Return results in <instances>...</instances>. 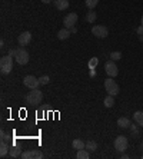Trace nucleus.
Returning <instances> with one entry per match:
<instances>
[{"label": "nucleus", "mask_w": 143, "mask_h": 159, "mask_svg": "<svg viewBox=\"0 0 143 159\" xmlns=\"http://www.w3.org/2000/svg\"><path fill=\"white\" fill-rule=\"evenodd\" d=\"M42 2H43V3H46V4H47V3H50L51 0H42Z\"/></svg>", "instance_id": "31"}, {"label": "nucleus", "mask_w": 143, "mask_h": 159, "mask_svg": "<svg viewBox=\"0 0 143 159\" xmlns=\"http://www.w3.org/2000/svg\"><path fill=\"white\" fill-rule=\"evenodd\" d=\"M103 103H105V106L106 107H112L114 105V99H113V96L112 95H109V96L106 98V99L103 100Z\"/></svg>", "instance_id": "21"}, {"label": "nucleus", "mask_w": 143, "mask_h": 159, "mask_svg": "<svg viewBox=\"0 0 143 159\" xmlns=\"http://www.w3.org/2000/svg\"><path fill=\"white\" fill-rule=\"evenodd\" d=\"M113 145H114V149H116V151H119V152H125L126 149H127V145H129L127 138L123 136V135H120V136H118L116 139H114Z\"/></svg>", "instance_id": "5"}, {"label": "nucleus", "mask_w": 143, "mask_h": 159, "mask_svg": "<svg viewBox=\"0 0 143 159\" xmlns=\"http://www.w3.org/2000/svg\"><path fill=\"white\" fill-rule=\"evenodd\" d=\"M92 33L95 34L96 37L105 39V37H107V34H109V30H107L106 26H100V25H97V26H93Z\"/></svg>", "instance_id": "10"}, {"label": "nucleus", "mask_w": 143, "mask_h": 159, "mask_svg": "<svg viewBox=\"0 0 143 159\" xmlns=\"http://www.w3.org/2000/svg\"><path fill=\"white\" fill-rule=\"evenodd\" d=\"M70 34H72V32H70V29H66V27L57 32V37H59L60 40H66V39H69V37H70Z\"/></svg>", "instance_id": "14"}, {"label": "nucleus", "mask_w": 143, "mask_h": 159, "mask_svg": "<svg viewBox=\"0 0 143 159\" xmlns=\"http://www.w3.org/2000/svg\"><path fill=\"white\" fill-rule=\"evenodd\" d=\"M86 20H87L89 23H93L96 20V13L95 11H89L87 15H86Z\"/></svg>", "instance_id": "23"}, {"label": "nucleus", "mask_w": 143, "mask_h": 159, "mask_svg": "<svg viewBox=\"0 0 143 159\" xmlns=\"http://www.w3.org/2000/svg\"><path fill=\"white\" fill-rule=\"evenodd\" d=\"M76 158L77 159H89L90 158V153H89V151L86 148L84 149H79L76 153Z\"/></svg>", "instance_id": "16"}, {"label": "nucleus", "mask_w": 143, "mask_h": 159, "mask_svg": "<svg viewBox=\"0 0 143 159\" xmlns=\"http://www.w3.org/2000/svg\"><path fill=\"white\" fill-rule=\"evenodd\" d=\"M77 23V13H69L66 15V17L63 19V25L66 29H73Z\"/></svg>", "instance_id": "6"}, {"label": "nucleus", "mask_w": 143, "mask_h": 159, "mask_svg": "<svg viewBox=\"0 0 143 159\" xmlns=\"http://www.w3.org/2000/svg\"><path fill=\"white\" fill-rule=\"evenodd\" d=\"M39 80H40V85H47L49 82H50V78L49 76H42Z\"/></svg>", "instance_id": "26"}, {"label": "nucleus", "mask_w": 143, "mask_h": 159, "mask_svg": "<svg viewBox=\"0 0 143 159\" xmlns=\"http://www.w3.org/2000/svg\"><path fill=\"white\" fill-rule=\"evenodd\" d=\"M142 158H143V156H142Z\"/></svg>", "instance_id": "33"}, {"label": "nucleus", "mask_w": 143, "mask_h": 159, "mask_svg": "<svg viewBox=\"0 0 143 159\" xmlns=\"http://www.w3.org/2000/svg\"><path fill=\"white\" fill-rule=\"evenodd\" d=\"M16 59V62L19 63V65H26V63L29 62V52L27 50H25V49L19 48V49H15V56H13Z\"/></svg>", "instance_id": "3"}, {"label": "nucleus", "mask_w": 143, "mask_h": 159, "mask_svg": "<svg viewBox=\"0 0 143 159\" xmlns=\"http://www.w3.org/2000/svg\"><path fill=\"white\" fill-rule=\"evenodd\" d=\"M110 57H112V60H119L122 57V53L120 52H112L110 53Z\"/></svg>", "instance_id": "25"}, {"label": "nucleus", "mask_w": 143, "mask_h": 159, "mask_svg": "<svg viewBox=\"0 0 143 159\" xmlns=\"http://www.w3.org/2000/svg\"><path fill=\"white\" fill-rule=\"evenodd\" d=\"M97 3H99V0H86V6H87L90 10L95 9L96 6H97Z\"/></svg>", "instance_id": "22"}, {"label": "nucleus", "mask_w": 143, "mask_h": 159, "mask_svg": "<svg viewBox=\"0 0 143 159\" xmlns=\"http://www.w3.org/2000/svg\"><path fill=\"white\" fill-rule=\"evenodd\" d=\"M55 7L57 10H66L69 7V0H55Z\"/></svg>", "instance_id": "12"}, {"label": "nucleus", "mask_w": 143, "mask_h": 159, "mask_svg": "<svg viewBox=\"0 0 143 159\" xmlns=\"http://www.w3.org/2000/svg\"><path fill=\"white\" fill-rule=\"evenodd\" d=\"M9 151H10V148H9L7 142H2V145H0V156L4 158L9 153Z\"/></svg>", "instance_id": "19"}, {"label": "nucleus", "mask_w": 143, "mask_h": 159, "mask_svg": "<svg viewBox=\"0 0 143 159\" xmlns=\"http://www.w3.org/2000/svg\"><path fill=\"white\" fill-rule=\"evenodd\" d=\"M70 32H72V33H76L77 29H76V27H73V29H70Z\"/></svg>", "instance_id": "30"}, {"label": "nucleus", "mask_w": 143, "mask_h": 159, "mask_svg": "<svg viewBox=\"0 0 143 159\" xmlns=\"http://www.w3.org/2000/svg\"><path fill=\"white\" fill-rule=\"evenodd\" d=\"M97 63H99V59H97V57H92V59L89 60V69H92V70H93Z\"/></svg>", "instance_id": "24"}, {"label": "nucleus", "mask_w": 143, "mask_h": 159, "mask_svg": "<svg viewBox=\"0 0 143 159\" xmlns=\"http://www.w3.org/2000/svg\"><path fill=\"white\" fill-rule=\"evenodd\" d=\"M136 32H137V33H139V34H140V39H142V34H143V26H140V27H139V29L136 30Z\"/></svg>", "instance_id": "28"}, {"label": "nucleus", "mask_w": 143, "mask_h": 159, "mask_svg": "<svg viewBox=\"0 0 143 159\" xmlns=\"http://www.w3.org/2000/svg\"><path fill=\"white\" fill-rule=\"evenodd\" d=\"M17 42L20 46H27V44L32 42V33L30 32H23V33L19 34Z\"/></svg>", "instance_id": "11"}, {"label": "nucleus", "mask_w": 143, "mask_h": 159, "mask_svg": "<svg viewBox=\"0 0 143 159\" xmlns=\"http://www.w3.org/2000/svg\"><path fill=\"white\" fill-rule=\"evenodd\" d=\"M105 69H106V73L109 75V78H116V76H118V73H119L118 66H116L114 60H109V62H106Z\"/></svg>", "instance_id": "7"}, {"label": "nucleus", "mask_w": 143, "mask_h": 159, "mask_svg": "<svg viewBox=\"0 0 143 159\" xmlns=\"http://www.w3.org/2000/svg\"><path fill=\"white\" fill-rule=\"evenodd\" d=\"M118 126L122 128V129H129V128L132 126V123H130V120H129L127 118H119L118 119Z\"/></svg>", "instance_id": "13"}, {"label": "nucleus", "mask_w": 143, "mask_h": 159, "mask_svg": "<svg viewBox=\"0 0 143 159\" xmlns=\"http://www.w3.org/2000/svg\"><path fill=\"white\" fill-rule=\"evenodd\" d=\"M105 89H106L107 95H112V96H116L119 93V85L114 80H112V78L105 80Z\"/></svg>", "instance_id": "4"}, {"label": "nucleus", "mask_w": 143, "mask_h": 159, "mask_svg": "<svg viewBox=\"0 0 143 159\" xmlns=\"http://www.w3.org/2000/svg\"><path fill=\"white\" fill-rule=\"evenodd\" d=\"M86 149H87L89 152H95L96 149H97V143H96L95 141H87L86 142Z\"/></svg>", "instance_id": "20"}, {"label": "nucleus", "mask_w": 143, "mask_h": 159, "mask_svg": "<svg viewBox=\"0 0 143 159\" xmlns=\"http://www.w3.org/2000/svg\"><path fill=\"white\" fill-rule=\"evenodd\" d=\"M132 133H137V129H136V128H135V125L132 126Z\"/></svg>", "instance_id": "29"}, {"label": "nucleus", "mask_w": 143, "mask_h": 159, "mask_svg": "<svg viewBox=\"0 0 143 159\" xmlns=\"http://www.w3.org/2000/svg\"><path fill=\"white\" fill-rule=\"evenodd\" d=\"M22 153L23 152L19 146H13V148H10V151H9V156H10V158H20Z\"/></svg>", "instance_id": "15"}, {"label": "nucleus", "mask_w": 143, "mask_h": 159, "mask_svg": "<svg viewBox=\"0 0 143 159\" xmlns=\"http://www.w3.org/2000/svg\"><path fill=\"white\" fill-rule=\"evenodd\" d=\"M142 26H143V16H142Z\"/></svg>", "instance_id": "32"}, {"label": "nucleus", "mask_w": 143, "mask_h": 159, "mask_svg": "<svg viewBox=\"0 0 143 159\" xmlns=\"http://www.w3.org/2000/svg\"><path fill=\"white\" fill-rule=\"evenodd\" d=\"M22 159H30V158H34V159H42L43 158V152H40L39 149H30V151H25L20 156Z\"/></svg>", "instance_id": "8"}, {"label": "nucleus", "mask_w": 143, "mask_h": 159, "mask_svg": "<svg viewBox=\"0 0 143 159\" xmlns=\"http://www.w3.org/2000/svg\"><path fill=\"white\" fill-rule=\"evenodd\" d=\"M43 100V92L39 89H32V92L26 96V103L29 105H39Z\"/></svg>", "instance_id": "2"}, {"label": "nucleus", "mask_w": 143, "mask_h": 159, "mask_svg": "<svg viewBox=\"0 0 143 159\" xmlns=\"http://www.w3.org/2000/svg\"><path fill=\"white\" fill-rule=\"evenodd\" d=\"M72 146H73V149L79 151V149H84V148H86V143H84L82 139H74V141L72 142Z\"/></svg>", "instance_id": "18"}, {"label": "nucleus", "mask_w": 143, "mask_h": 159, "mask_svg": "<svg viewBox=\"0 0 143 159\" xmlns=\"http://www.w3.org/2000/svg\"><path fill=\"white\" fill-rule=\"evenodd\" d=\"M23 83H25V86H27L30 89H37V86L40 85V80L37 78H34L33 75H29V76H26L23 79Z\"/></svg>", "instance_id": "9"}, {"label": "nucleus", "mask_w": 143, "mask_h": 159, "mask_svg": "<svg viewBox=\"0 0 143 159\" xmlns=\"http://www.w3.org/2000/svg\"><path fill=\"white\" fill-rule=\"evenodd\" d=\"M0 136H2V142H7L9 141V135H6V133H4V130H2V132H0Z\"/></svg>", "instance_id": "27"}, {"label": "nucleus", "mask_w": 143, "mask_h": 159, "mask_svg": "<svg viewBox=\"0 0 143 159\" xmlns=\"http://www.w3.org/2000/svg\"><path fill=\"white\" fill-rule=\"evenodd\" d=\"M13 69V56L6 55L0 59V72L3 75H9Z\"/></svg>", "instance_id": "1"}, {"label": "nucleus", "mask_w": 143, "mask_h": 159, "mask_svg": "<svg viewBox=\"0 0 143 159\" xmlns=\"http://www.w3.org/2000/svg\"><path fill=\"white\" fill-rule=\"evenodd\" d=\"M133 119H135V122L137 123V125L143 128V112H142V111L135 112V115H133Z\"/></svg>", "instance_id": "17"}]
</instances>
